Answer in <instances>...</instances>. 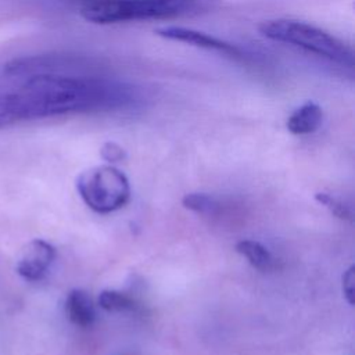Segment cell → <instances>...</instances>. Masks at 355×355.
<instances>
[{"mask_svg":"<svg viewBox=\"0 0 355 355\" xmlns=\"http://www.w3.org/2000/svg\"><path fill=\"white\" fill-rule=\"evenodd\" d=\"M182 202L187 209L198 214H214L218 208V202L204 193H189L183 197Z\"/></svg>","mask_w":355,"mask_h":355,"instance_id":"10","label":"cell"},{"mask_svg":"<svg viewBox=\"0 0 355 355\" xmlns=\"http://www.w3.org/2000/svg\"><path fill=\"white\" fill-rule=\"evenodd\" d=\"M259 32L270 40L298 47L343 67H354L355 57L352 47L330 32L312 24L277 18L262 22Z\"/></svg>","mask_w":355,"mask_h":355,"instance_id":"2","label":"cell"},{"mask_svg":"<svg viewBox=\"0 0 355 355\" xmlns=\"http://www.w3.org/2000/svg\"><path fill=\"white\" fill-rule=\"evenodd\" d=\"M155 33L168 40L191 44L205 50H214L232 57H241V50L236 44H232L216 36H212L196 29H190L184 26H164L157 29Z\"/></svg>","mask_w":355,"mask_h":355,"instance_id":"5","label":"cell"},{"mask_svg":"<svg viewBox=\"0 0 355 355\" xmlns=\"http://www.w3.org/2000/svg\"><path fill=\"white\" fill-rule=\"evenodd\" d=\"M98 304L108 312H122L135 309V301L126 294L116 290H104L98 297Z\"/></svg>","mask_w":355,"mask_h":355,"instance_id":"9","label":"cell"},{"mask_svg":"<svg viewBox=\"0 0 355 355\" xmlns=\"http://www.w3.org/2000/svg\"><path fill=\"white\" fill-rule=\"evenodd\" d=\"M315 198L322 204L324 205L331 214H334L336 216L341 218V219H351V211L349 208L341 202L338 198L336 197H331L330 194L327 193H316Z\"/></svg>","mask_w":355,"mask_h":355,"instance_id":"11","label":"cell"},{"mask_svg":"<svg viewBox=\"0 0 355 355\" xmlns=\"http://www.w3.org/2000/svg\"><path fill=\"white\" fill-rule=\"evenodd\" d=\"M354 282H355V268L349 266L343 275V293L349 305L354 304V290H355Z\"/></svg>","mask_w":355,"mask_h":355,"instance_id":"12","label":"cell"},{"mask_svg":"<svg viewBox=\"0 0 355 355\" xmlns=\"http://www.w3.org/2000/svg\"><path fill=\"white\" fill-rule=\"evenodd\" d=\"M55 258V248L42 239L29 241L17 259V273L28 282L44 277Z\"/></svg>","mask_w":355,"mask_h":355,"instance_id":"4","label":"cell"},{"mask_svg":"<svg viewBox=\"0 0 355 355\" xmlns=\"http://www.w3.org/2000/svg\"><path fill=\"white\" fill-rule=\"evenodd\" d=\"M101 157L108 162H118L125 158V151L115 143H105L101 148Z\"/></svg>","mask_w":355,"mask_h":355,"instance_id":"13","label":"cell"},{"mask_svg":"<svg viewBox=\"0 0 355 355\" xmlns=\"http://www.w3.org/2000/svg\"><path fill=\"white\" fill-rule=\"evenodd\" d=\"M236 250L241 254L254 268L259 270H269L275 265L270 251L258 241L241 240L236 244Z\"/></svg>","mask_w":355,"mask_h":355,"instance_id":"8","label":"cell"},{"mask_svg":"<svg viewBox=\"0 0 355 355\" xmlns=\"http://www.w3.org/2000/svg\"><path fill=\"white\" fill-rule=\"evenodd\" d=\"M218 0H82L80 15L94 24L176 18L202 12Z\"/></svg>","mask_w":355,"mask_h":355,"instance_id":"1","label":"cell"},{"mask_svg":"<svg viewBox=\"0 0 355 355\" xmlns=\"http://www.w3.org/2000/svg\"><path fill=\"white\" fill-rule=\"evenodd\" d=\"M76 189L85 204L100 214L122 208L130 197L128 178L111 165L83 171L76 179Z\"/></svg>","mask_w":355,"mask_h":355,"instance_id":"3","label":"cell"},{"mask_svg":"<svg viewBox=\"0 0 355 355\" xmlns=\"http://www.w3.org/2000/svg\"><path fill=\"white\" fill-rule=\"evenodd\" d=\"M65 313L68 319L79 326L89 327L93 324L96 319L94 305L89 297V294L83 290H72L67 295L65 300Z\"/></svg>","mask_w":355,"mask_h":355,"instance_id":"7","label":"cell"},{"mask_svg":"<svg viewBox=\"0 0 355 355\" xmlns=\"http://www.w3.org/2000/svg\"><path fill=\"white\" fill-rule=\"evenodd\" d=\"M323 122V110L313 101L298 107L287 119V129L293 135H309L319 129Z\"/></svg>","mask_w":355,"mask_h":355,"instance_id":"6","label":"cell"}]
</instances>
